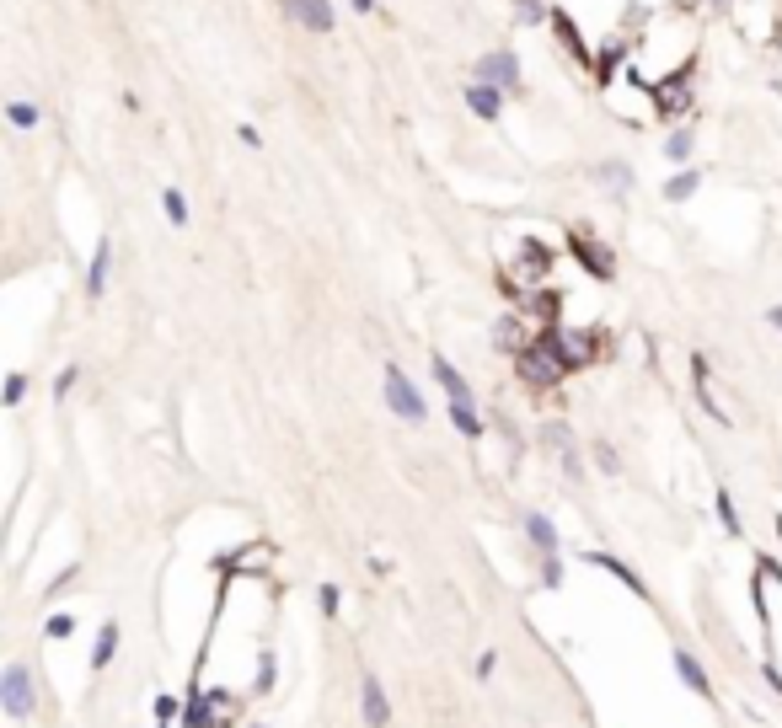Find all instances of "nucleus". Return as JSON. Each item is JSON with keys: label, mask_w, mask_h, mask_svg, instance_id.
<instances>
[{"label": "nucleus", "mask_w": 782, "mask_h": 728, "mask_svg": "<svg viewBox=\"0 0 782 728\" xmlns=\"http://www.w3.org/2000/svg\"><path fill=\"white\" fill-rule=\"evenodd\" d=\"M515 369H520L531 386H557V380H563V369H568L563 349H557V327H552L546 338H536L531 349H520V354H515Z\"/></svg>", "instance_id": "1"}, {"label": "nucleus", "mask_w": 782, "mask_h": 728, "mask_svg": "<svg viewBox=\"0 0 782 728\" xmlns=\"http://www.w3.org/2000/svg\"><path fill=\"white\" fill-rule=\"evenodd\" d=\"M756 589H761V616H767V637H772V648H777V654L767 659V675H772V680H782V573L761 568Z\"/></svg>", "instance_id": "2"}, {"label": "nucleus", "mask_w": 782, "mask_h": 728, "mask_svg": "<svg viewBox=\"0 0 782 728\" xmlns=\"http://www.w3.org/2000/svg\"><path fill=\"white\" fill-rule=\"evenodd\" d=\"M386 402H391V413H402L408 424H423L429 418V407H423V397L413 391V380L397 369V364H386Z\"/></svg>", "instance_id": "3"}, {"label": "nucleus", "mask_w": 782, "mask_h": 728, "mask_svg": "<svg viewBox=\"0 0 782 728\" xmlns=\"http://www.w3.org/2000/svg\"><path fill=\"white\" fill-rule=\"evenodd\" d=\"M0 702H5V713H11V718H27V713H33V675H27V665L5 669V691H0Z\"/></svg>", "instance_id": "4"}, {"label": "nucleus", "mask_w": 782, "mask_h": 728, "mask_svg": "<svg viewBox=\"0 0 782 728\" xmlns=\"http://www.w3.org/2000/svg\"><path fill=\"white\" fill-rule=\"evenodd\" d=\"M601 343H605L601 332H557V349H563V359H568V364H590Z\"/></svg>", "instance_id": "5"}, {"label": "nucleus", "mask_w": 782, "mask_h": 728, "mask_svg": "<svg viewBox=\"0 0 782 728\" xmlns=\"http://www.w3.org/2000/svg\"><path fill=\"white\" fill-rule=\"evenodd\" d=\"M574 252L584 257V268H590L595 279H611V273H616V263H611V252H605V246H595V242H590V231H574Z\"/></svg>", "instance_id": "6"}, {"label": "nucleus", "mask_w": 782, "mask_h": 728, "mask_svg": "<svg viewBox=\"0 0 782 728\" xmlns=\"http://www.w3.org/2000/svg\"><path fill=\"white\" fill-rule=\"evenodd\" d=\"M526 531H531V541L542 546V557H546V584H557V536H552V525L542 514H526Z\"/></svg>", "instance_id": "7"}, {"label": "nucleus", "mask_w": 782, "mask_h": 728, "mask_svg": "<svg viewBox=\"0 0 782 728\" xmlns=\"http://www.w3.org/2000/svg\"><path fill=\"white\" fill-rule=\"evenodd\" d=\"M285 5H290V16L305 22L311 33H327V27H333V5H327V0H285Z\"/></svg>", "instance_id": "8"}, {"label": "nucleus", "mask_w": 782, "mask_h": 728, "mask_svg": "<svg viewBox=\"0 0 782 728\" xmlns=\"http://www.w3.org/2000/svg\"><path fill=\"white\" fill-rule=\"evenodd\" d=\"M482 81H493V86H515L520 81V64H515V54H488V60L478 64Z\"/></svg>", "instance_id": "9"}, {"label": "nucleus", "mask_w": 782, "mask_h": 728, "mask_svg": "<svg viewBox=\"0 0 782 728\" xmlns=\"http://www.w3.org/2000/svg\"><path fill=\"white\" fill-rule=\"evenodd\" d=\"M434 380L445 386V397H450V402H472V386H467L461 375H456V364H450V359H439V354H434Z\"/></svg>", "instance_id": "10"}, {"label": "nucleus", "mask_w": 782, "mask_h": 728, "mask_svg": "<svg viewBox=\"0 0 782 728\" xmlns=\"http://www.w3.org/2000/svg\"><path fill=\"white\" fill-rule=\"evenodd\" d=\"M675 675H681V680H686V685H691L697 696H713V685H708V669L697 665V659H691L686 648H675Z\"/></svg>", "instance_id": "11"}, {"label": "nucleus", "mask_w": 782, "mask_h": 728, "mask_svg": "<svg viewBox=\"0 0 782 728\" xmlns=\"http://www.w3.org/2000/svg\"><path fill=\"white\" fill-rule=\"evenodd\" d=\"M360 696H364V723L386 728V691H381V680H375V675L360 685Z\"/></svg>", "instance_id": "12"}, {"label": "nucleus", "mask_w": 782, "mask_h": 728, "mask_svg": "<svg viewBox=\"0 0 782 728\" xmlns=\"http://www.w3.org/2000/svg\"><path fill=\"white\" fill-rule=\"evenodd\" d=\"M467 102H472L478 119H498V86H493V81H478V86L467 91Z\"/></svg>", "instance_id": "13"}, {"label": "nucleus", "mask_w": 782, "mask_h": 728, "mask_svg": "<svg viewBox=\"0 0 782 728\" xmlns=\"http://www.w3.org/2000/svg\"><path fill=\"white\" fill-rule=\"evenodd\" d=\"M113 648H119V627L108 621V627L97 632V648H92V669H108V665H113Z\"/></svg>", "instance_id": "14"}, {"label": "nucleus", "mask_w": 782, "mask_h": 728, "mask_svg": "<svg viewBox=\"0 0 782 728\" xmlns=\"http://www.w3.org/2000/svg\"><path fill=\"white\" fill-rule=\"evenodd\" d=\"M108 263H113V246L102 242V246H97V257H92V273H86V290H92V295H102V284H108Z\"/></svg>", "instance_id": "15"}, {"label": "nucleus", "mask_w": 782, "mask_h": 728, "mask_svg": "<svg viewBox=\"0 0 782 728\" xmlns=\"http://www.w3.org/2000/svg\"><path fill=\"white\" fill-rule=\"evenodd\" d=\"M590 562H595V568H605V573H616V579H622L632 595H649V589H643V579H632V573H627V562H616V557H605V551H595Z\"/></svg>", "instance_id": "16"}, {"label": "nucleus", "mask_w": 782, "mask_h": 728, "mask_svg": "<svg viewBox=\"0 0 782 728\" xmlns=\"http://www.w3.org/2000/svg\"><path fill=\"white\" fill-rule=\"evenodd\" d=\"M520 257H526V263H520V268H526V279H542V273H546V246L526 242V246H520Z\"/></svg>", "instance_id": "17"}, {"label": "nucleus", "mask_w": 782, "mask_h": 728, "mask_svg": "<svg viewBox=\"0 0 782 728\" xmlns=\"http://www.w3.org/2000/svg\"><path fill=\"white\" fill-rule=\"evenodd\" d=\"M450 418H456L461 434H478V413H472V402H450Z\"/></svg>", "instance_id": "18"}, {"label": "nucleus", "mask_w": 782, "mask_h": 728, "mask_svg": "<svg viewBox=\"0 0 782 728\" xmlns=\"http://www.w3.org/2000/svg\"><path fill=\"white\" fill-rule=\"evenodd\" d=\"M719 520H723V531H729V536H739V509H734V498H729V493H719Z\"/></svg>", "instance_id": "19"}, {"label": "nucleus", "mask_w": 782, "mask_h": 728, "mask_svg": "<svg viewBox=\"0 0 782 728\" xmlns=\"http://www.w3.org/2000/svg\"><path fill=\"white\" fill-rule=\"evenodd\" d=\"M595 177H605V187H611V193H622V187H627V167H622V161H605Z\"/></svg>", "instance_id": "20"}, {"label": "nucleus", "mask_w": 782, "mask_h": 728, "mask_svg": "<svg viewBox=\"0 0 782 728\" xmlns=\"http://www.w3.org/2000/svg\"><path fill=\"white\" fill-rule=\"evenodd\" d=\"M5 113H11V123H16V129H33V123H38V108H33V102H11Z\"/></svg>", "instance_id": "21"}, {"label": "nucleus", "mask_w": 782, "mask_h": 728, "mask_svg": "<svg viewBox=\"0 0 782 728\" xmlns=\"http://www.w3.org/2000/svg\"><path fill=\"white\" fill-rule=\"evenodd\" d=\"M664 193H670V198H691V193H697V172H681V177L670 182Z\"/></svg>", "instance_id": "22"}, {"label": "nucleus", "mask_w": 782, "mask_h": 728, "mask_svg": "<svg viewBox=\"0 0 782 728\" xmlns=\"http://www.w3.org/2000/svg\"><path fill=\"white\" fill-rule=\"evenodd\" d=\"M161 204H167V220H172V225H182V220H188V204H182V193H172V187H167V198H161Z\"/></svg>", "instance_id": "23"}, {"label": "nucleus", "mask_w": 782, "mask_h": 728, "mask_svg": "<svg viewBox=\"0 0 782 728\" xmlns=\"http://www.w3.org/2000/svg\"><path fill=\"white\" fill-rule=\"evenodd\" d=\"M70 632H75L70 616H49V637H70Z\"/></svg>", "instance_id": "24"}, {"label": "nucleus", "mask_w": 782, "mask_h": 728, "mask_svg": "<svg viewBox=\"0 0 782 728\" xmlns=\"http://www.w3.org/2000/svg\"><path fill=\"white\" fill-rule=\"evenodd\" d=\"M670 156L686 161V156H691V134H675V139H670Z\"/></svg>", "instance_id": "25"}, {"label": "nucleus", "mask_w": 782, "mask_h": 728, "mask_svg": "<svg viewBox=\"0 0 782 728\" xmlns=\"http://www.w3.org/2000/svg\"><path fill=\"white\" fill-rule=\"evenodd\" d=\"M22 397H27V380H22V375H11V380H5V402H22Z\"/></svg>", "instance_id": "26"}, {"label": "nucleus", "mask_w": 782, "mask_h": 728, "mask_svg": "<svg viewBox=\"0 0 782 728\" xmlns=\"http://www.w3.org/2000/svg\"><path fill=\"white\" fill-rule=\"evenodd\" d=\"M172 713H178V702H172V696H156V718H161V723H167V718H172Z\"/></svg>", "instance_id": "27"}, {"label": "nucleus", "mask_w": 782, "mask_h": 728, "mask_svg": "<svg viewBox=\"0 0 782 728\" xmlns=\"http://www.w3.org/2000/svg\"><path fill=\"white\" fill-rule=\"evenodd\" d=\"M322 610H327V616L338 610V589H333V584H322Z\"/></svg>", "instance_id": "28"}, {"label": "nucleus", "mask_w": 782, "mask_h": 728, "mask_svg": "<svg viewBox=\"0 0 782 728\" xmlns=\"http://www.w3.org/2000/svg\"><path fill=\"white\" fill-rule=\"evenodd\" d=\"M354 11H375V0H354Z\"/></svg>", "instance_id": "29"}, {"label": "nucleus", "mask_w": 782, "mask_h": 728, "mask_svg": "<svg viewBox=\"0 0 782 728\" xmlns=\"http://www.w3.org/2000/svg\"><path fill=\"white\" fill-rule=\"evenodd\" d=\"M772 327H782V305H777V311H772Z\"/></svg>", "instance_id": "30"}, {"label": "nucleus", "mask_w": 782, "mask_h": 728, "mask_svg": "<svg viewBox=\"0 0 782 728\" xmlns=\"http://www.w3.org/2000/svg\"><path fill=\"white\" fill-rule=\"evenodd\" d=\"M713 5H723V0H713Z\"/></svg>", "instance_id": "31"}]
</instances>
